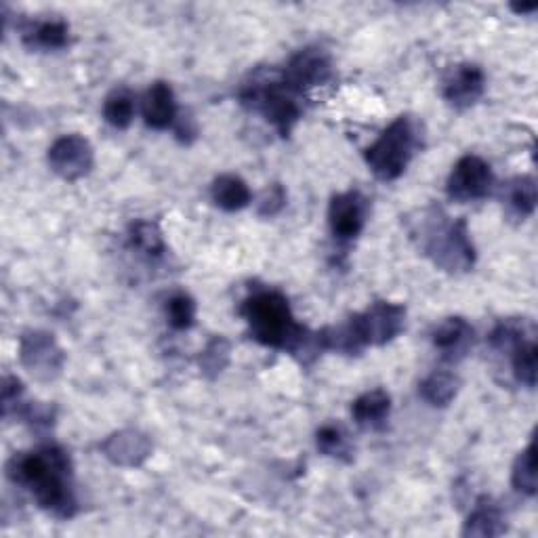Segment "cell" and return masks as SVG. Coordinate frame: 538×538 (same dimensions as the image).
Masks as SVG:
<instances>
[{
	"mask_svg": "<svg viewBox=\"0 0 538 538\" xmlns=\"http://www.w3.org/2000/svg\"><path fill=\"white\" fill-rule=\"evenodd\" d=\"M9 480L26 486L38 507L55 517H72L76 496L72 490V463L59 446H43L32 452H19L7 465Z\"/></svg>",
	"mask_w": 538,
	"mask_h": 538,
	"instance_id": "1",
	"label": "cell"
},
{
	"mask_svg": "<svg viewBox=\"0 0 538 538\" xmlns=\"http://www.w3.org/2000/svg\"><path fill=\"white\" fill-rule=\"evenodd\" d=\"M242 316L257 343L299 354L307 347V330L295 322L291 305L282 293L259 291L242 303Z\"/></svg>",
	"mask_w": 538,
	"mask_h": 538,
	"instance_id": "2",
	"label": "cell"
},
{
	"mask_svg": "<svg viewBox=\"0 0 538 538\" xmlns=\"http://www.w3.org/2000/svg\"><path fill=\"white\" fill-rule=\"evenodd\" d=\"M421 146V127L412 116H400L366 148L368 169L381 181H396Z\"/></svg>",
	"mask_w": 538,
	"mask_h": 538,
	"instance_id": "3",
	"label": "cell"
},
{
	"mask_svg": "<svg viewBox=\"0 0 538 538\" xmlns=\"http://www.w3.org/2000/svg\"><path fill=\"white\" fill-rule=\"evenodd\" d=\"M421 230L423 251L438 267L450 274L467 272L475 263V248L465 219L446 221L448 217H429Z\"/></svg>",
	"mask_w": 538,
	"mask_h": 538,
	"instance_id": "4",
	"label": "cell"
},
{
	"mask_svg": "<svg viewBox=\"0 0 538 538\" xmlns=\"http://www.w3.org/2000/svg\"><path fill=\"white\" fill-rule=\"evenodd\" d=\"M297 93L288 89L282 80L272 82H259L242 91L244 103L251 106L265 116L267 122H272L276 131L286 137L291 135L293 127L301 118V106L297 101Z\"/></svg>",
	"mask_w": 538,
	"mask_h": 538,
	"instance_id": "5",
	"label": "cell"
},
{
	"mask_svg": "<svg viewBox=\"0 0 538 538\" xmlns=\"http://www.w3.org/2000/svg\"><path fill=\"white\" fill-rule=\"evenodd\" d=\"M362 347H381L396 339L406 324V307L400 303L377 301L366 312L351 316Z\"/></svg>",
	"mask_w": 538,
	"mask_h": 538,
	"instance_id": "6",
	"label": "cell"
},
{
	"mask_svg": "<svg viewBox=\"0 0 538 538\" xmlns=\"http://www.w3.org/2000/svg\"><path fill=\"white\" fill-rule=\"evenodd\" d=\"M19 360L36 379L51 381L64 368L66 354L47 330H30L19 341Z\"/></svg>",
	"mask_w": 538,
	"mask_h": 538,
	"instance_id": "7",
	"label": "cell"
},
{
	"mask_svg": "<svg viewBox=\"0 0 538 538\" xmlns=\"http://www.w3.org/2000/svg\"><path fill=\"white\" fill-rule=\"evenodd\" d=\"M494 185V175L490 164L480 158L467 154L463 156L448 177L446 192L452 200L457 202H471V200H482L490 194Z\"/></svg>",
	"mask_w": 538,
	"mask_h": 538,
	"instance_id": "8",
	"label": "cell"
},
{
	"mask_svg": "<svg viewBox=\"0 0 538 538\" xmlns=\"http://www.w3.org/2000/svg\"><path fill=\"white\" fill-rule=\"evenodd\" d=\"M330 76H333V61H330L328 53L316 47H309L291 57L280 80L293 93L301 95L309 89L326 85Z\"/></svg>",
	"mask_w": 538,
	"mask_h": 538,
	"instance_id": "9",
	"label": "cell"
},
{
	"mask_svg": "<svg viewBox=\"0 0 538 538\" xmlns=\"http://www.w3.org/2000/svg\"><path fill=\"white\" fill-rule=\"evenodd\" d=\"M95 154L91 143L80 135L59 137L49 148L51 169L66 181H78L91 173Z\"/></svg>",
	"mask_w": 538,
	"mask_h": 538,
	"instance_id": "10",
	"label": "cell"
},
{
	"mask_svg": "<svg viewBox=\"0 0 538 538\" xmlns=\"http://www.w3.org/2000/svg\"><path fill=\"white\" fill-rule=\"evenodd\" d=\"M368 200L360 192H343L330 200L328 223L333 234L341 240H354L362 234L366 223Z\"/></svg>",
	"mask_w": 538,
	"mask_h": 538,
	"instance_id": "11",
	"label": "cell"
},
{
	"mask_svg": "<svg viewBox=\"0 0 538 538\" xmlns=\"http://www.w3.org/2000/svg\"><path fill=\"white\" fill-rule=\"evenodd\" d=\"M486 74L475 64H461L444 80V99L454 110H467L475 106L484 95Z\"/></svg>",
	"mask_w": 538,
	"mask_h": 538,
	"instance_id": "12",
	"label": "cell"
},
{
	"mask_svg": "<svg viewBox=\"0 0 538 538\" xmlns=\"http://www.w3.org/2000/svg\"><path fill=\"white\" fill-rule=\"evenodd\" d=\"M101 452L120 467H139L152 454V440L137 429H122L103 440Z\"/></svg>",
	"mask_w": 538,
	"mask_h": 538,
	"instance_id": "13",
	"label": "cell"
},
{
	"mask_svg": "<svg viewBox=\"0 0 538 538\" xmlns=\"http://www.w3.org/2000/svg\"><path fill=\"white\" fill-rule=\"evenodd\" d=\"M473 328L465 318H446L433 333V345L440 351V356L448 362H459L467 356L473 347Z\"/></svg>",
	"mask_w": 538,
	"mask_h": 538,
	"instance_id": "14",
	"label": "cell"
},
{
	"mask_svg": "<svg viewBox=\"0 0 538 538\" xmlns=\"http://www.w3.org/2000/svg\"><path fill=\"white\" fill-rule=\"evenodd\" d=\"M141 114L148 127L158 129V131L169 129L177 120L175 93L167 82H154V85L148 89V93L143 95Z\"/></svg>",
	"mask_w": 538,
	"mask_h": 538,
	"instance_id": "15",
	"label": "cell"
},
{
	"mask_svg": "<svg viewBox=\"0 0 538 538\" xmlns=\"http://www.w3.org/2000/svg\"><path fill=\"white\" fill-rule=\"evenodd\" d=\"M507 530L503 513L492 499L482 496V499L475 503L473 511L469 513L463 534L465 536H480V538H492L501 536Z\"/></svg>",
	"mask_w": 538,
	"mask_h": 538,
	"instance_id": "16",
	"label": "cell"
},
{
	"mask_svg": "<svg viewBox=\"0 0 538 538\" xmlns=\"http://www.w3.org/2000/svg\"><path fill=\"white\" fill-rule=\"evenodd\" d=\"M391 412V398L383 389H372L362 393V396L351 406V417L362 427L377 429L381 427Z\"/></svg>",
	"mask_w": 538,
	"mask_h": 538,
	"instance_id": "17",
	"label": "cell"
},
{
	"mask_svg": "<svg viewBox=\"0 0 538 538\" xmlns=\"http://www.w3.org/2000/svg\"><path fill=\"white\" fill-rule=\"evenodd\" d=\"M211 196L219 209H223L227 213L242 211L253 200V194H251V190H248L246 181L240 179L238 175H219L213 181Z\"/></svg>",
	"mask_w": 538,
	"mask_h": 538,
	"instance_id": "18",
	"label": "cell"
},
{
	"mask_svg": "<svg viewBox=\"0 0 538 538\" xmlns=\"http://www.w3.org/2000/svg\"><path fill=\"white\" fill-rule=\"evenodd\" d=\"M536 200H538V194H536L534 177L522 175L507 183L505 204H507V213L513 219L526 221L528 217H532L536 211Z\"/></svg>",
	"mask_w": 538,
	"mask_h": 538,
	"instance_id": "19",
	"label": "cell"
},
{
	"mask_svg": "<svg viewBox=\"0 0 538 538\" xmlns=\"http://www.w3.org/2000/svg\"><path fill=\"white\" fill-rule=\"evenodd\" d=\"M459 387H461V381H459L457 375H454V372L436 370V372H431L429 377L423 379V383L419 387V393H421V398L427 404L444 408L454 398H457Z\"/></svg>",
	"mask_w": 538,
	"mask_h": 538,
	"instance_id": "20",
	"label": "cell"
},
{
	"mask_svg": "<svg viewBox=\"0 0 538 538\" xmlns=\"http://www.w3.org/2000/svg\"><path fill=\"white\" fill-rule=\"evenodd\" d=\"M24 40L26 45L38 49H64L70 43V28L61 19H49V22H40L30 32H26Z\"/></svg>",
	"mask_w": 538,
	"mask_h": 538,
	"instance_id": "21",
	"label": "cell"
},
{
	"mask_svg": "<svg viewBox=\"0 0 538 538\" xmlns=\"http://www.w3.org/2000/svg\"><path fill=\"white\" fill-rule=\"evenodd\" d=\"M511 358V368H513V377L517 383H522L526 387L536 385V368H538V349L534 339H526L520 345H515L513 351L509 354Z\"/></svg>",
	"mask_w": 538,
	"mask_h": 538,
	"instance_id": "22",
	"label": "cell"
},
{
	"mask_svg": "<svg viewBox=\"0 0 538 538\" xmlns=\"http://www.w3.org/2000/svg\"><path fill=\"white\" fill-rule=\"evenodd\" d=\"M103 118L114 129H127L135 118V99L127 89H116L103 103Z\"/></svg>",
	"mask_w": 538,
	"mask_h": 538,
	"instance_id": "23",
	"label": "cell"
},
{
	"mask_svg": "<svg viewBox=\"0 0 538 538\" xmlns=\"http://www.w3.org/2000/svg\"><path fill=\"white\" fill-rule=\"evenodd\" d=\"M129 236H131V244L143 255L160 257L164 253L162 230L154 221H135L131 225Z\"/></svg>",
	"mask_w": 538,
	"mask_h": 538,
	"instance_id": "24",
	"label": "cell"
},
{
	"mask_svg": "<svg viewBox=\"0 0 538 538\" xmlns=\"http://www.w3.org/2000/svg\"><path fill=\"white\" fill-rule=\"evenodd\" d=\"M511 484L517 492L526 496H536V459H534V442L520 452V457L513 463Z\"/></svg>",
	"mask_w": 538,
	"mask_h": 538,
	"instance_id": "25",
	"label": "cell"
},
{
	"mask_svg": "<svg viewBox=\"0 0 538 538\" xmlns=\"http://www.w3.org/2000/svg\"><path fill=\"white\" fill-rule=\"evenodd\" d=\"M316 442H318V450L324 452L326 457L349 461L351 444L347 440V433L343 431V427L333 425V423L322 425L316 433Z\"/></svg>",
	"mask_w": 538,
	"mask_h": 538,
	"instance_id": "26",
	"label": "cell"
},
{
	"mask_svg": "<svg viewBox=\"0 0 538 538\" xmlns=\"http://www.w3.org/2000/svg\"><path fill=\"white\" fill-rule=\"evenodd\" d=\"M230 362V343L223 337H215L200 356V368L206 377H217Z\"/></svg>",
	"mask_w": 538,
	"mask_h": 538,
	"instance_id": "27",
	"label": "cell"
},
{
	"mask_svg": "<svg viewBox=\"0 0 538 538\" xmlns=\"http://www.w3.org/2000/svg\"><path fill=\"white\" fill-rule=\"evenodd\" d=\"M167 316H169V324L175 330L192 328L196 320V301L185 293L173 295L167 305Z\"/></svg>",
	"mask_w": 538,
	"mask_h": 538,
	"instance_id": "28",
	"label": "cell"
},
{
	"mask_svg": "<svg viewBox=\"0 0 538 538\" xmlns=\"http://www.w3.org/2000/svg\"><path fill=\"white\" fill-rule=\"evenodd\" d=\"M286 204V194L282 190V185H272V188L265 190L261 202H259V215L263 217H274L276 213H280Z\"/></svg>",
	"mask_w": 538,
	"mask_h": 538,
	"instance_id": "29",
	"label": "cell"
},
{
	"mask_svg": "<svg viewBox=\"0 0 538 538\" xmlns=\"http://www.w3.org/2000/svg\"><path fill=\"white\" fill-rule=\"evenodd\" d=\"M22 393H24L22 381H19L17 377H5V381H3V406H5V415H7L9 408L13 404L19 402V398H22Z\"/></svg>",
	"mask_w": 538,
	"mask_h": 538,
	"instance_id": "30",
	"label": "cell"
},
{
	"mask_svg": "<svg viewBox=\"0 0 538 538\" xmlns=\"http://www.w3.org/2000/svg\"><path fill=\"white\" fill-rule=\"evenodd\" d=\"M511 9H513L515 13H522V15H526V13L536 11V9H538V5H536V3H528V5H511Z\"/></svg>",
	"mask_w": 538,
	"mask_h": 538,
	"instance_id": "31",
	"label": "cell"
}]
</instances>
